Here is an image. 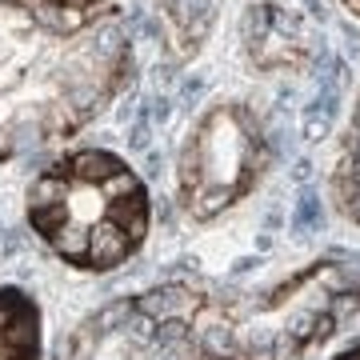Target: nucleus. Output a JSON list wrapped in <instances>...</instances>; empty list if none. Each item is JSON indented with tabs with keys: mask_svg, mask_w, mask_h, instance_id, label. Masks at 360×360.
I'll return each instance as SVG.
<instances>
[{
	"mask_svg": "<svg viewBox=\"0 0 360 360\" xmlns=\"http://www.w3.org/2000/svg\"><path fill=\"white\" fill-rule=\"evenodd\" d=\"M333 360H360V340L352 348H345V352H340V356H333Z\"/></svg>",
	"mask_w": 360,
	"mask_h": 360,
	"instance_id": "obj_10",
	"label": "nucleus"
},
{
	"mask_svg": "<svg viewBox=\"0 0 360 360\" xmlns=\"http://www.w3.org/2000/svg\"><path fill=\"white\" fill-rule=\"evenodd\" d=\"M272 165L269 129L240 96H217L193 120L176 160L180 205L193 220H212L240 205Z\"/></svg>",
	"mask_w": 360,
	"mask_h": 360,
	"instance_id": "obj_4",
	"label": "nucleus"
},
{
	"mask_svg": "<svg viewBox=\"0 0 360 360\" xmlns=\"http://www.w3.org/2000/svg\"><path fill=\"white\" fill-rule=\"evenodd\" d=\"M333 196H336V208H340L348 220L360 224V96H356L352 116H348V124H345L340 148H336Z\"/></svg>",
	"mask_w": 360,
	"mask_h": 360,
	"instance_id": "obj_8",
	"label": "nucleus"
},
{
	"mask_svg": "<svg viewBox=\"0 0 360 360\" xmlns=\"http://www.w3.org/2000/svg\"><path fill=\"white\" fill-rule=\"evenodd\" d=\"M136 52L116 8L56 16L0 0V165L77 136L132 84Z\"/></svg>",
	"mask_w": 360,
	"mask_h": 360,
	"instance_id": "obj_1",
	"label": "nucleus"
},
{
	"mask_svg": "<svg viewBox=\"0 0 360 360\" xmlns=\"http://www.w3.org/2000/svg\"><path fill=\"white\" fill-rule=\"evenodd\" d=\"M132 309L160 345L196 360H300L360 312V276L345 260H312L252 292L165 284Z\"/></svg>",
	"mask_w": 360,
	"mask_h": 360,
	"instance_id": "obj_2",
	"label": "nucleus"
},
{
	"mask_svg": "<svg viewBox=\"0 0 360 360\" xmlns=\"http://www.w3.org/2000/svg\"><path fill=\"white\" fill-rule=\"evenodd\" d=\"M240 52L248 68H257L264 77H284V72H300L312 65L316 32L300 13L276 0H260V4H248L240 20Z\"/></svg>",
	"mask_w": 360,
	"mask_h": 360,
	"instance_id": "obj_5",
	"label": "nucleus"
},
{
	"mask_svg": "<svg viewBox=\"0 0 360 360\" xmlns=\"http://www.w3.org/2000/svg\"><path fill=\"white\" fill-rule=\"evenodd\" d=\"M340 4H345L348 13H352V16H356V20H360V0H340Z\"/></svg>",
	"mask_w": 360,
	"mask_h": 360,
	"instance_id": "obj_11",
	"label": "nucleus"
},
{
	"mask_svg": "<svg viewBox=\"0 0 360 360\" xmlns=\"http://www.w3.org/2000/svg\"><path fill=\"white\" fill-rule=\"evenodd\" d=\"M0 360H40V312L20 288H0Z\"/></svg>",
	"mask_w": 360,
	"mask_h": 360,
	"instance_id": "obj_7",
	"label": "nucleus"
},
{
	"mask_svg": "<svg viewBox=\"0 0 360 360\" xmlns=\"http://www.w3.org/2000/svg\"><path fill=\"white\" fill-rule=\"evenodd\" d=\"M156 16L165 25L168 49L176 56H196L205 49V40L212 37V25H217V0H153Z\"/></svg>",
	"mask_w": 360,
	"mask_h": 360,
	"instance_id": "obj_6",
	"label": "nucleus"
},
{
	"mask_svg": "<svg viewBox=\"0 0 360 360\" xmlns=\"http://www.w3.org/2000/svg\"><path fill=\"white\" fill-rule=\"evenodd\" d=\"M32 8H44V13H56V16H92L101 13L108 0H28Z\"/></svg>",
	"mask_w": 360,
	"mask_h": 360,
	"instance_id": "obj_9",
	"label": "nucleus"
},
{
	"mask_svg": "<svg viewBox=\"0 0 360 360\" xmlns=\"http://www.w3.org/2000/svg\"><path fill=\"white\" fill-rule=\"evenodd\" d=\"M25 208L40 240L84 272L124 264L153 224L144 180L108 148H77L44 165L28 184Z\"/></svg>",
	"mask_w": 360,
	"mask_h": 360,
	"instance_id": "obj_3",
	"label": "nucleus"
}]
</instances>
